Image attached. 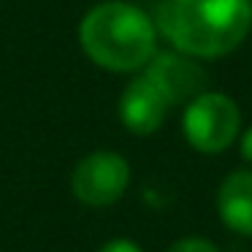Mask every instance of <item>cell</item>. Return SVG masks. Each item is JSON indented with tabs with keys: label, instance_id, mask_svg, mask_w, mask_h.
<instances>
[{
	"label": "cell",
	"instance_id": "3957f363",
	"mask_svg": "<svg viewBox=\"0 0 252 252\" xmlns=\"http://www.w3.org/2000/svg\"><path fill=\"white\" fill-rule=\"evenodd\" d=\"M241 127V111L225 93H201L182 114V130L192 149L203 155H220L236 141Z\"/></svg>",
	"mask_w": 252,
	"mask_h": 252
},
{
	"label": "cell",
	"instance_id": "277c9868",
	"mask_svg": "<svg viewBox=\"0 0 252 252\" xmlns=\"http://www.w3.org/2000/svg\"><path fill=\"white\" fill-rule=\"evenodd\" d=\"M130 187V163L114 149H95L84 155L71 171V192L90 209L117 203Z\"/></svg>",
	"mask_w": 252,
	"mask_h": 252
},
{
	"label": "cell",
	"instance_id": "7a4b0ae2",
	"mask_svg": "<svg viewBox=\"0 0 252 252\" xmlns=\"http://www.w3.org/2000/svg\"><path fill=\"white\" fill-rule=\"evenodd\" d=\"M79 46L103 71L136 73L158 52V30L138 6L103 0L79 22Z\"/></svg>",
	"mask_w": 252,
	"mask_h": 252
},
{
	"label": "cell",
	"instance_id": "5b68a950",
	"mask_svg": "<svg viewBox=\"0 0 252 252\" xmlns=\"http://www.w3.org/2000/svg\"><path fill=\"white\" fill-rule=\"evenodd\" d=\"M144 76L160 90L168 106L190 103L209 87V76L195 63V57H187L176 49L155 52V57L144 65Z\"/></svg>",
	"mask_w": 252,
	"mask_h": 252
},
{
	"label": "cell",
	"instance_id": "8992f818",
	"mask_svg": "<svg viewBox=\"0 0 252 252\" xmlns=\"http://www.w3.org/2000/svg\"><path fill=\"white\" fill-rule=\"evenodd\" d=\"M171 106L160 95V90L147 76H136L127 82L120 95V122L133 136H152L165 122Z\"/></svg>",
	"mask_w": 252,
	"mask_h": 252
},
{
	"label": "cell",
	"instance_id": "6da1fadb",
	"mask_svg": "<svg viewBox=\"0 0 252 252\" xmlns=\"http://www.w3.org/2000/svg\"><path fill=\"white\" fill-rule=\"evenodd\" d=\"M152 22L176 52L214 60L233 52L252 30V0H163Z\"/></svg>",
	"mask_w": 252,
	"mask_h": 252
},
{
	"label": "cell",
	"instance_id": "9c48e42d",
	"mask_svg": "<svg viewBox=\"0 0 252 252\" xmlns=\"http://www.w3.org/2000/svg\"><path fill=\"white\" fill-rule=\"evenodd\" d=\"M98 252H144L133 239H111L98 247Z\"/></svg>",
	"mask_w": 252,
	"mask_h": 252
},
{
	"label": "cell",
	"instance_id": "52a82bcc",
	"mask_svg": "<svg viewBox=\"0 0 252 252\" xmlns=\"http://www.w3.org/2000/svg\"><path fill=\"white\" fill-rule=\"evenodd\" d=\"M220 220L233 233L252 236V168L230 171L217 190Z\"/></svg>",
	"mask_w": 252,
	"mask_h": 252
},
{
	"label": "cell",
	"instance_id": "ba28073f",
	"mask_svg": "<svg viewBox=\"0 0 252 252\" xmlns=\"http://www.w3.org/2000/svg\"><path fill=\"white\" fill-rule=\"evenodd\" d=\"M165 252H220V250L214 241L203 239V236H185V239L174 241Z\"/></svg>",
	"mask_w": 252,
	"mask_h": 252
},
{
	"label": "cell",
	"instance_id": "30bf717a",
	"mask_svg": "<svg viewBox=\"0 0 252 252\" xmlns=\"http://www.w3.org/2000/svg\"><path fill=\"white\" fill-rule=\"evenodd\" d=\"M241 158L252 165V125L247 127L244 136H241Z\"/></svg>",
	"mask_w": 252,
	"mask_h": 252
}]
</instances>
